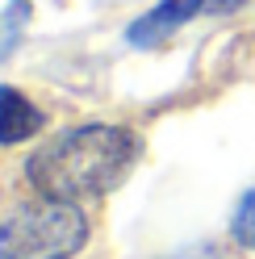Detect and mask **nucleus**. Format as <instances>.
Masks as SVG:
<instances>
[{
    "mask_svg": "<svg viewBox=\"0 0 255 259\" xmlns=\"http://www.w3.org/2000/svg\"><path fill=\"white\" fill-rule=\"evenodd\" d=\"M29 21H34L29 0H9V5H5V13H0V63L17 51V42H21V34H25Z\"/></svg>",
    "mask_w": 255,
    "mask_h": 259,
    "instance_id": "5",
    "label": "nucleus"
},
{
    "mask_svg": "<svg viewBox=\"0 0 255 259\" xmlns=\"http://www.w3.org/2000/svg\"><path fill=\"white\" fill-rule=\"evenodd\" d=\"M138 138L125 125H75L46 138L42 147L25 159V180L42 197L55 201H88L113 192L125 176L134 171Z\"/></svg>",
    "mask_w": 255,
    "mask_h": 259,
    "instance_id": "1",
    "label": "nucleus"
},
{
    "mask_svg": "<svg viewBox=\"0 0 255 259\" xmlns=\"http://www.w3.org/2000/svg\"><path fill=\"white\" fill-rule=\"evenodd\" d=\"M243 5H247V0H209V13H234Z\"/></svg>",
    "mask_w": 255,
    "mask_h": 259,
    "instance_id": "8",
    "label": "nucleus"
},
{
    "mask_svg": "<svg viewBox=\"0 0 255 259\" xmlns=\"http://www.w3.org/2000/svg\"><path fill=\"white\" fill-rule=\"evenodd\" d=\"M230 238L238 242V247L255 251V188L243 192L234 205V218H230Z\"/></svg>",
    "mask_w": 255,
    "mask_h": 259,
    "instance_id": "6",
    "label": "nucleus"
},
{
    "mask_svg": "<svg viewBox=\"0 0 255 259\" xmlns=\"http://www.w3.org/2000/svg\"><path fill=\"white\" fill-rule=\"evenodd\" d=\"M167 259H218V251L214 247H184V251L167 255Z\"/></svg>",
    "mask_w": 255,
    "mask_h": 259,
    "instance_id": "7",
    "label": "nucleus"
},
{
    "mask_svg": "<svg viewBox=\"0 0 255 259\" xmlns=\"http://www.w3.org/2000/svg\"><path fill=\"white\" fill-rule=\"evenodd\" d=\"M42 125H46V113L25 92L0 84V147H17V142L34 138Z\"/></svg>",
    "mask_w": 255,
    "mask_h": 259,
    "instance_id": "4",
    "label": "nucleus"
},
{
    "mask_svg": "<svg viewBox=\"0 0 255 259\" xmlns=\"http://www.w3.org/2000/svg\"><path fill=\"white\" fill-rule=\"evenodd\" d=\"M88 242V218L75 201H29L0 218V259H71Z\"/></svg>",
    "mask_w": 255,
    "mask_h": 259,
    "instance_id": "2",
    "label": "nucleus"
},
{
    "mask_svg": "<svg viewBox=\"0 0 255 259\" xmlns=\"http://www.w3.org/2000/svg\"><path fill=\"white\" fill-rule=\"evenodd\" d=\"M201 9H209V0H159L155 9H147L142 17L130 21L125 42H130L134 51H155V46H163L180 25L193 21Z\"/></svg>",
    "mask_w": 255,
    "mask_h": 259,
    "instance_id": "3",
    "label": "nucleus"
}]
</instances>
